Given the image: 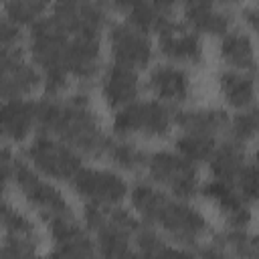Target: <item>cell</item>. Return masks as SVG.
<instances>
[{
    "label": "cell",
    "instance_id": "1",
    "mask_svg": "<svg viewBox=\"0 0 259 259\" xmlns=\"http://www.w3.org/2000/svg\"><path fill=\"white\" fill-rule=\"evenodd\" d=\"M89 87H81L65 97L45 95L36 101V127L42 134H51L77 152L99 158L105 154L109 138L95 113L91 111Z\"/></svg>",
    "mask_w": 259,
    "mask_h": 259
},
{
    "label": "cell",
    "instance_id": "2",
    "mask_svg": "<svg viewBox=\"0 0 259 259\" xmlns=\"http://www.w3.org/2000/svg\"><path fill=\"white\" fill-rule=\"evenodd\" d=\"M130 202L142 223L162 229L188 255H194L200 237L208 231V221L198 208L162 190L152 180H138L130 188Z\"/></svg>",
    "mask_w": 259,
    "mask_h": 259
},
{
    "label": "cell",
    "instance_id": "3",
    "mask_svg": "<svg viewBox=\"0 0 259 259\" xmlns=\"http://www.w3.org/2000/svg\"><path fill=\"white\" fill-rule=\"evenodd\" d=\"M71 34L53 18L42 16L28 26V55L42 73L45 95H61L69 85L65 49Z\"/></svg>",
    "mask_w": 259,
    "mask_h": 259
},
{
    "label": "cell",
    "instance_id": "4",
    "mask_svg": "<svg viewBox=\"0 0 259 259\" xmlns=\"http://www.w3.org/2000/svg\"><path fill=\"white\" fill-rule=\"evenodd\" d=\"M176 109L162 99H136L115 109L111 119V132L119 138L146 136L162 138L174 125Z\"/></svg>",
    "mask_w": 259,
    "mask_h": 259
},
{
    "label": "cell",
    "instance_id": "5",
    "mask_svg": "<svg viewBox=\"0 0 259 259\" xmlns=\"http://www.w3.org/2000/svg\"><path fill=\"white\" fill-rule=\"evenodd\" d=\"M148 180L166 188L172 196L182 200H192L200 194L198 164L190 162L176 150H156L150 152L146 164Z\"/></svg>",
    "mask_w": 259,
    "mask_h": 259
},
{
    "label": "cell",
    "instance_id": "6",
    "mask_svg": "<svg viewBox=\"0 0 259 259\" xmlns=\"http://www.w3.org/2000/svg\"><path fill=\"white\" fill-rule=\"evenodd\" d=\"M22 158L47 178L65 182H69L85 166L81 152H77L63 140L42 132H38L32 142L24 148Z\"/></svg>",
    "mask_w": 259,
    "mask_h": 259
},
{
    "label": "cell",
    "instance_id": "7",
    "mask_svg": "<svg viewBox=\"0 0 259 259\" xmlns=\"http://www.w3.org/2000/svg\"><path fill=\"white\" fill-rule=\"evenodd\" d=\"M12 184L18 188L24 200L40 214L45 223L59 219V217H75L71 204L65 200L61 190L53 186L49 180H45L40 172L34 170L22 156H16Z\"/></svg>",
    "mask_w": 259,
    "mask_h": 259
},
{
    "label": "cell",
    "instance_id": "8",
    "mask_svg": "<svg viewBox=\"0 0 259 259\" xmlns=\"http://www.w3.org/2000/svg\"><path fill=\"white\" fill-rule=\"evenodd\" d=\"M69 184L85 202L99 206H117L130 196V184L113 170L83 166L69 180Z\"/></svg>",
    "mask_w": 259,
    "mask_h": 259
},
{
    "label": "cell",
    "instance_id": "9",
    "mask_svg": "<svg viewBox=\"0 0 259 259\" xmlns=\"http://www.w3.org/2000/svg\"><path fill=\"white\" fill-rule=\"evenodd\" d=\"M107 42L113 63L132 67L136 71L146 69L154 57V45L148 32L125 22H111L107 26Z\"/></svg>",
    "mask_w": 259,
    "mask_h": 259
},
{
    "label": "cell",
    "instance_id": "10",
    "mask_svg": "<svg viewBox=\"0 0 259 259\" xmlns=\"http://www.w3.org/2000/svg\"><path fill=\"white\" fill-rule=\"evenodd\" d=\"M0 69H2V77H0L2 99L28 97L38 85H42L40 69L24 59V51L20 45L2 47Z\"/></svg>",
    "mask_w": 259,
    "mask_h": 259
},
{
    "label": "cell",
    "instance_id": "11",
    "mask_svg": "<svg viewBox=\"0 0 259 259\" xmlns=\"http://www.w3.org/2000/svg\"><path fill=\"white\" fill-rule=\"evenodd\" d=\"M51 16L71 34H95L109 26L107 10L99 0H55Z\"/></svg>",
    "mask_w": 259,
    "mask_h": 259
},
{
    "label": "cell",
    "instance_id": "12",
    "mask_svg": "<svg viewBox=\"0 0 259 259\" xmlns=\"http://www.w3.org/2000/svg\"><path fill=\"white\" fill-rule=\"evenodd\" d=\"M158 51L164 59L176 65H202L204 51L202 40L196 30H192L186 22L168 20L158 32Z\"/></svg>",
    "mask_w": 259,
    "mask_h": 259
},
{
    "label": "cell",
    "instance_id": "13",
    "mask_svg": "<svg viewBox=\"0 0 259 259\" xmlns=\"http://www.w3.org/2000/svg\"><path fill=\"white\" fill-rule=\"evenodd\" d=\"M101 67L99 36L95 34H75L69 38L65 49V69L79 81L81 87H89Z\"/></svg>",
    "mask_w": 259,
    "mask_h": 259
},
{
    "label": "cell",
    "instance_id": "14",
    "mask_svg": "<svg viewBox=\"0 0 259 259\" xmlns=\"http://www.w3.org/2000/svg\"><path fill=\"white\" fill-rule=\"evenodd\" d=\"M146 87L156 99H162L170 105H180L192 95L190 75L184 67H178L176 63H160L152 67Z\"/></svg>",
    "mask_w": 259,
    "mask_h": 259
},
{
    "label": "cell",
    "instance_id": "15",
    "mask_svg": "<svg viewBox=\"0 0 259 259\" xmlns=\"http://www.w3.org/2000/svg\"><path fill=\"white\" fill-rule=\"evenodd\" d=\"M200 194L219 208L227 227H239V229L249 227L251 210L249 204L239 194V190L235 188V182L210 178L200 184Z\"/></svg>",
    "mask_w": 259,
    "mask_h": 259
},
{
    "label": "cell",
    "instance_id": "16",
    "mask_svg": "<svg viewBox=\"0 0 259 259\" xmlns=\"http://www.w3.org/2000/svg\"><path fill=\"white\" fill-rule=\"evenodd\" d=\"M99 91L107 107L119 109L140 97V91H142L140 75L132 67L111 63L103 69L99 77Z\"/></svg>",
    "mask_w": 259,
    "mask_h": 259
},
{
    "label": "cell",
    "instance_id": "17",
    "mask_svg": "<svg viewBox=\"0 0 259 259\" xmlns=\"http://www.w3.org/2000/svg\"><path fill=\"white\" fill-rule=\"evenodd\" d=\"M184 22L198 34L223 36L233 28V14L214 0H182Z\"/></svg>",
    "mask_w": 259,
    "mask_h": 259
},
{
    "label": "cell",
    "instance_id": "18",
    "mask_svg": "<svg viewBox=\"0 0 259 259\" xmlns=\"http://www.w3.org/2000/svg\"><path fill=\"white\" fill-rule=\"evenodd\" d=\"M0 123L2 136L8 142H24L36 127V101H30L26 97L4 99L0 109Z\"/></svg>",
    "mask_w": 259,
    "mask_h": 259
},
{
    "label": "cell",
    "instance_id": "19",
    "mask_svg": "<svg viewBox=\"0 0 259 259\" xmlns=\"http://www.w3.org/2000/svg\"><path fill=\"white\" fill-rule=\"evenodd\" d=\"M221 97L235 109H249L257 99V85L253 73L237 69H221L217 75Z\"/></svg>",
    "mask_w": 259,
    "mask_h": 259
},
{
    "label": "cell",
    "instance_id": "20",
    "mask_svg": "<svg viewBox=\"0 0 259 259\" xmlns=\"http://www.w3.org/2000/svg\"><path fill=\"white\" fill-rule=\"evenodd\" d=\"M229 119V113L221 107H190L176 109L174 125L180 132H194L217 138L221 134H227Z\"/></svg>",
    "mask_w": 259,
    "mask_h": 259
},
{
    "label": "cell",
    "instance_id": "21",
    "mask_svg": "<svg viewBox=\"0 0 259 259\" xmlns=\"http://www.w3.org/2000/svg\"><path fill=\"white\" fill-rule=\"evenodd\" d=\"M219 57L229 69L247 71V73H255L259 69L253 40L247 32H243L239 28H231L227 34L221 36Z\"/></svg>",
    "mask_w": 259,
    "mask_h": 259
},
{
    "label": "cell",
    "instance_id": "22",
    "mask_svg": "<svg viewBox=\"0 0 259 259\" xmlns=\"http://www.w3.org/2000/svg\"><path fill=\"white\" fill-rule=\"evenodd\" d=\"M245 164H247L245 144L231 140V138L219 142L208 160L210 176L219 178V180H227V182H235L237 174L241 172V168Z\"/></svg>",
    "mask_w": 259,
    "mask_h": 259
},
{
    "label": "cell",
    "instance_id": "23",
    "mask_svg": "<svg viewBox=\"0 0 259 259\" xmlns=\"http://www.w3.org/2000/svg\"><path fill=\"white\" fill-rule=\"evenodd\" d=\"M93 235H95L93 239H95L97 253L103 257H127L134 253V233L119 227L109 217V206H107L105 223Z\"/></svg>",
    "mask_w": 259,
    "mask_h": 259
},
{
    "label": "cell",
    "instance_id": "24",
    "mask_svg": "<svg viewBox=\"0 0 259 259\" xmlns=\"http://www.w3.org/2000/svg\"><path fill=\"white\" fill-rule=\"evenodd\" d=\"M113 168L121 170V172H142L146 170V164H148V156L150 152L142 150L138 144L130 142L127 138H109V144L105 148V154H103Z\"/></svg>",
    "mask_w": 259,
    "mask_h": 259
},
{
    "label": "cell",
    "instance_id": "25",
    "mask_svg": "<svg viewBox=\"0 0 259 259\" xmlns=\"http://www.w3.org/2000/svg\"><path fill=\"white\" fill-rule=\"evenodd\" d=\"M210 241L219 245L225 255H239V257H259V235L251 233L247 227H225L214 231Z\"/></svg>",
    "mask_w": 259,
    "mask_h": 259
},
{
    "label": "cell",
    "instance_id": "26",
    "mask_svg": "<svg viewBox=\"0 0 259 259\" xmlns=\"http://www.w3.org/2000/svg\"><path fill=\"white\" fill-rule=\"evenodd\" d=\"M134 249L140 255H188L186 249L166 241L160 235L158 227L148 223H142L134 233Z\"/></svg>",
    "mask_w": 259,
    "mask_h": 259
},
{
    "label": "cell",
    "instance_id": "27",
    "mask_svg": "<svg viewBox=\"0 0 259 259\" xmlns=\"http://www.w3.org/2000/svg\"><path fill=\"white\" fill-rule=\"evenodd\" d=\"M217 138L214 136H204V134H194V132H180L174 140V150L188 158L194 164L208 162L214 148H217Z\"/></svg>",
    "mask_w": 259,
    "mask_h": 259
},
{
    "label": "cell",
    "instance_id": "28",
    "mask_svg": "<svg viewBox=\"0 0 259 259\" xmlns=\"http://www.w3.org/2000/svg\"><path fill=\"white\" fill-rule=\"evenodd\" d=\"M53 2L55 0H2L4 16L22 26H30L38 18H42L45 10L53 6Z\"/></svg>",
    "mask_w": 259,
    "mask_h": 259
},
{
    "label": "cell",
    "instance_id": "29",
    "mask_svg": "<svg viewBox=\"0 0 259 259\" xmlns=\"http://www.w3.org/2000/svg\"><path fill=\"white\" fill-rule=\"evenodd\" d=\"M227 134L231 140H237L241 144L253 140L259 134V121H257V107H249V109H239V113H235L229 119V127Z\"/></svg>",
    "mask_w": 259,
    "mask_h": 259
},
{
    "label": "cell",
    "instance_id": "30",
    "mask_svg": "<svg viewBox=\"0 0 259 259\" xmlns=\"http://www.w3.org/2000/svg\"><path fill=\"white\" fill-rule=\"evenodd\" d=\"M51 253L55 257H91L97 253V247H95V239H91V235L85 227L75 237L61 241V243H53Z\"/></svg>",
    "mask_w": 259,
    "mask_h": 259
},
{
    "label": "cell",
    "instance_id": "31",
    "mask_svg": "<svg viewBox=\"0 0 259 259\" xmlns=\"http://www.w3.org/2000/svg\"><path fill=\"white\" fill-rule=\"evenodd\" d=\"M0 217H2L4 233H8V235H20V237H36V227H34V223H32L26 214H22L20 210H16L6 198H4V202H2Z\"/></svg>",
    "mask_w": 259,
    "mask_h": 259
},
{
    "label": "cell",
    "instance_id": "32",
    "mask_svg": "<svg viewBox=\"0 0 259 259\" xmlns=\"http://www.w3.org/2000/svg\"><path fill=\"white\" fill-rule=\"evenodd\" d=\"M38 245H40L38 235L36 237H20V235H8V233H4L0 255L4 259H24V257L34 255L36 249H38Z\"/></svg>",
    "mask_w": 259,
    "mask_h": 259
},
{
    "label": "cell",
    "instance_id": "33",
    "mask_svg": "<svg viewBox=\"0 0 259 259\" xmlns=\"http://www.w3.org/2000/svg\"><path fill=\"white\" fill-rule=\"evenodd\" d=\"M235 188L243 196L247 204H253L259 200V164L257 162H247L241 172L235 178Z\"/></svg>",
    "mask_w": 259,
    "mask_h": 259
},
{
    "label": "cell",
    "instance_id": "34",
    "mask_svg": "<svg viewBox=\"0 0 259 259\" xmlns=\"http://www.w3.org/2000/svg\"><path fill=\"white\" fill-rule=\"evenodd\" d=\"M22 24L10 20L8 16L2 18V24H0V42L2 47H16L20 45L22 40Z\"/></svg>",
    "mask_w": 259,
    "mask_h": 259
},
{
    "label": "cell",
    "instance_id": "35",
    "mask_svg": "<svg viewBox=\"0 0 259 259\" xmlns=\"http://www.w3.org/2000/svg\"><path fill=\"white\" fill-rule=\"evenodd\" d=\"M14 162H16V154L10 150L8 144H4V146H2V156H0V168H2V182H4V188H6V190H8V186L12 184Z\"/></svg>",
    "mask_w": 259,
    "mask_h": 259
},
{
    "label": "cell",
    "instance_id": "36",
    "mask_svg": "<svg viewBox=\"0 0 259 259\" xmlns=\"http://www.w3.org/2000/svg\"><path fill=\"white\" fill-rule=\"evenodd\" d=\"M99 2L107 12H121L127 16L142 0H99Z\"/></svg>",
    "mask_w": 259,
    "mask_h": 259
},
{
    "label": "cell",
    "instance_id": "37",
    "mask_svg": "<svg viewBox=\"0 0 259 259\" xmlns=\"http://www.w3.org/2000/svg\"><path fill=\"white\" fill-rule=\"evenodd\" d=\"M241 16H243L245 24H247L253 32L259 34V6H247V8H243Z\"/></svg>",
    "mask_w": 259,
    "mask_h": 259
},
{
    "label": "cell",
    "instance_id": "38",
    "mask_svg": "<svg viewBox=\"0 0 259 259\" xmlns=\"http://www.w3.org/2000/svg\"><path fill=\"white\" fill-rule=\"evenodd\" d=\"M158 12H162L164 16H172L174 10L182 4V0H148Z\"/></svg>",
    "mask_w": 259,
    "mask_h": 259
},
{
    "label": "cell",
    "instance_id": "39",
    "mask_svg": "<svg viewBox=\"0 0 259 259\" xmlns=\"http://www.w3.org/2000/svg\"><path fill=\"white\" fill-rule=\"evenodd\" d=\"M219 6H233V4H237L239 0H214Z\"/></svg>",
    "mask_w": 259,
    "mask_h": 259
},
{
    "label": "cell",
    "instance_id": "40",
    "mask_svg": "<svg viewBox=\"0 0 259 259\" xmlns=\"http://www.w3.org/2000/svg\"><path fill=\"white\" fill-rule=\"evenodd\" d=\"M253 162H257L259 164V146L255 148V152H253Z\"/></svg>",
    "mask_w": 259,
    "mask_h": 259
},
{
    "label": "cell",
    "instance_id": "41",
    "mask_svg": "<svg viewBox=\"0 0 259 259\" xmlns=\"http://www.w3.org/2000/svg\"><path fill=\"white\" fill-rule=\"evenodd\" d=\"M257 121H259V107H257Z\"/></svg>",
    "mask_w": 259,
    "mask_h": 259
},
{
    "label": "cell",
    "instance_id": "42",
    "mask_svg": "<svg viewBox=\"0 0 259 259\" xmlns=\"http://www.w3.org/2000/svg\"><path fill=\"white\" fill-rule=\"evenodd\" d=\"M257 2H259V0H257Z\"/></svg>",
    "mask_w": 259,
    "mask_h": 259
}]
</instances>
